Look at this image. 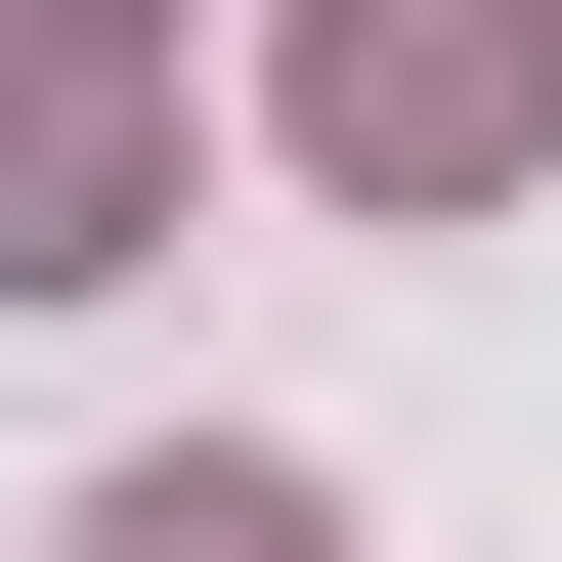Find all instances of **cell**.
Returning a JSON list of instances; mask_svg holds the SVG:
<instances>
[{
  "label": "cell",
  "instance_id": "1",
  "mask_svg": "<svg viewBox=\"0 0 562 562\" xmlns=\"http://www.w3.org/2000/svg\"><path fill=\"white\" fill-rule=\"evenodd\" d=\"M260 87H303V173H347V216H476V173L562 131V0H303Z\"/></svg>",
  "mask_w": 562,
  "mask_h": 562
},
{
  "label": "cell",
  "instance_id": "3",
  "mask_svg": "<svg viewBox=\"0 0 562 562\" xmlns=\"http://www.w3.org/2000/svg\"><path fill=\"white\" fill-rule=\"evenodd\" d=\"M87 562H347V519H303L260 432H216V476H87Z\"/></svg>",
  "mask_w": 562,
  "mask_h": 562
},
{
  "label": "cell",
  "instance_id": "4",
  "mask_svg": "<svg viewBox=\"0 0 562 562\" xmlns=\"http://www.w3.org/2000/svg\"><path fill=\"white\" fill-rule=\"evenodd\" d=\"M0 44H44V87H131V0H0Z\"/></svg>",
  "mask_w": 562,
  "mask_h": 562
},
{
  "label": "cell",
  "instance_id": "2",
  "mask_svg": "<svg viewBox=\"0 0 562 562\" xmlns=\"http://www.w3.org/2000/svg\"><path fill=\"white\" fill-rule=\"evenodd\" d=\"M131 216H173V131H131V87H0V303H87Z\"/></svg>",
  "mask_w": 562,
  "mask_h": 562
}]
</instances>
